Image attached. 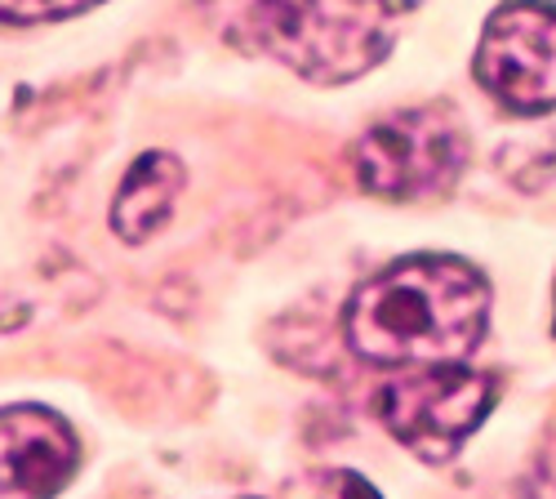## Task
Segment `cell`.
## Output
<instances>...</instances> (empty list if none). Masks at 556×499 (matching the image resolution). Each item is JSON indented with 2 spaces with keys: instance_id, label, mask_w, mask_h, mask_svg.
I'll return each mask as SVG.
<instances>
[{
  "instance_id": "obj_8",
  "label": "cell",
  "mask_w": 556,
  "mask_h": 499,
  "mask_svg": "<svg viewBox=\"0 0 556 499\" xmlns=\"http://www.w3.org/2000/svg\"><path fill=\"white\" fill-rule=\"evenodd\" d=\"M294 499H379V490L348 469H334V473H316V477L299 482Z\"/></svg>"
},
{
  "instance_id": "obj_6",
  "label": "cell",
  "mask_w": 556,
  "mask_h": 499,
  "mask_svg": "<svg viewBox=\"0 0 556 499\" xmlns=\"http://www.w3.org/2000/svg\"><path fill=\"white\" fill-rule=\"evenodd\" d=\"M80 469L72 424L45 406L0 411V499H54Z\"/></svg>"
},
{
  "instance_id": "obj_1",
  "label": "cell",
  "mask_w": 556,
  "mask_h": 499,
  "mask_svg": "<svg viewBox=\"0 0 556 499\" xmlns=\"http://www.w3.org/2000/svg\"><path fill=\"white\" fill-rule=\"evenodd\" d=\"M490 316L485 277L454 254H414L365 282L348 312V344L369 366H463Z\"/></svg>"
},
{
  "instance_id": "obj_5",
  "label": "cell",
  "mask_w": 556,
  "mask_h": 499,
  "mask_svg": "<svg viewBox=\"0 0 556 499\" xmlns=\"http://www.w3.org/2000/svg\"><path fill=\"white\" fill-rule=\"evenodd\" d=\"M477 80L521 116L556 108V5L552 0H507L477 45Z\"/></svg>"
},
{
  "instance_id": "obj_10",
  "label": "cell",
  "mask_w": 556,
  "mask_h": 499,
  "mask_svg": "<svg viewBox=\"0 0 556 499\" xmlns=\"http://www.w3.org/2000/svg\"><path fill=\"white\" fill-rule=\"evenodd\" d=\"M530 499H556V437L539 450V460L530 469V482H526Z\"/></svg>"
},
{
  "instance_id": "obj_3",
  "label": "cell",
  "mask_w": 556,
  "mask_h": 499,
  "mask_svg": "<svg viewBox=\"0 0 556 499\" xmlns=\"http://www.w3.org/2000/svg\"><path fill=\"white\" fill-rule=\"evenodd\" d=\"M468 165V134L441 108H409L369 125L352 148V174L369 197L424 201L454 188Z\"/></svg>"
},
{
  "instance_id": "obj_7",
  "label": "cell",
  "mask_w": 556,
  "mask_h": 499,
  "mask_svg": "<svg viewBox=\"0 0 556 499\" xmlns=\"http://www.w3.org/2000/svg\"><path fill=\"white\" fill-rule=\"evenodd\" d=\"M188 184V174H182V161L169 157V152H143L121 178L116 188V201H112V228L121 241L138 246L148 241L152 233L165 228V219Z\"/></svg>"
},
{
  "instance_id": "obj_2",
  "label": "cell",
  "mask_w": 556,
  "mask_h": 499,
  "mask_svg": "<svg viewBox=\"0 0 556 499\" xmlns=\"http://www.w3.org/2000/svg\"><path fill=\"white\" fill-rule=\"evenodd\" d=\"M231 32L316 85L365 76L392 50V0H201Z\"/></svg>"
},
{
  "instance_id": "obj_4",
  "label": "cell",
  "mask_w": 556,
  "mask_h": 499,
  "mask_svg": "<svg viewBox=\"0 0 556 499\" xmlns=\"http://www.w3.org/2000/svg\"><path fill=\"white\" fill-rule=\"evenodd\" d=\"M494 401L498 392L490 375L468 366H424L379 392V415L388 433L424 464H445L485 424Z\"/></svg>"
},
{
  "instance_id": "obj_9",
  "label": "cell",
  "mask_w": 556,
  "mask_h": 499,
  "mask_svg": "<svg viewBox=\"0 0 556 499\" xmlns=\"http://www.w3.org/2000/svg\"><path fill=\"white\" fill-rule=\"evenodd\" d=\"M99 0H0V23H59Z\"/></svg>"
}]
</instances>
